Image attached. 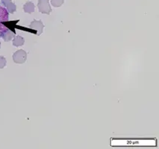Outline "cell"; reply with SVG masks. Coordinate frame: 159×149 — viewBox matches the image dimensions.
Wrapping results in <instances>:
<instances>
[{
  "label": "cell",
  "instance_id": "52a82bcc",
  "mask_svg": "<svg viewBox=\"0 0 159 149\" xmlns=\"http://www.w3.org/2000/svg\"><path fill=\"white\" fill-rule=\"evenodd\" d=\"M6 7H7V10H8V11L10 13V14H14V13L16 11V5L13 2L9 3V4L7 5Z\"/></svg>",
  "mask_w": 159,
  "mask_h": 149
},
{
  "label": "cell",
  "instance_id": "3957f363",
  "mask_svg": "<svg viewBox=\"0 0 159 149\" xmlns=\"http://www.w3.org/2000/svg\"><path fill=\"white\" fill-rule=\"evenodd\" d=\"M29 28L31 29H34V30H36L38 32L37 34L39 36L43 33L44 25L41 20H33L31 23L30 25H29Z\"/></svg>",
  "mask_w": 159,
  "mask_h": 149
},
{
  "label": "cell",
  "instance_id": "9c48e42d",
  "mask_svg": "<svg viewBox=\"0 0 159 149\" xmlns=\"http://www.w3.org/2000/svg\"><path fill=\"white\" fill-rule=\"evenodd\" d=\"M6 58L3 56H0V69H3L6 66Z\"/></svg>",
  "mask_w": 159,
  "mask_h": 149
},
{
  "label": "cell",
  "instance_id": "8992f818",
  "mask_svg": "<svg viewBox=\"0 0 159 149\" xmlns=\"http://www.w3.org/2000/svg\"><path fill=\"white\" fill-rule=\"evenodd\" d=\"M14 37V34L11 31H7L2 34V38L4 39L5 41H10Z\"/></svg>",
  "mask_w": 159,
  "mask_h": 149
},
{
  "label": "cell",
  "instance_id": "ba28073f",
  "mask_svg": "<svg viewBox=\"0 0 159 149\" xmlns=\"http://www.w3.org/2000/svg\"><path fill=\"white\" fill-rule=\"evenodd\" d=\"M64 0H51V4L52 6L55 7V8H58L61 7L64 4Z\"/></svg>",
  "mask_w": 159,
  "mask_h": 149
},
{
  "label": "cell",
  "instance_id": "277c9868",
  "mask_svg": "<svg viewBox=\"0 0 159 149\" xmlns=\"http://www.w3.org/2000/svg\"><path fill=\"white\" fill-rule=\"evenodd\" d=\"M35 6L34 3L31 2H27L23 6V10L27 14H32L33 12L34 11Z\"/></svg>",
  "mask_w": 159,
  "mask_h": 149
},
{
  "label": "cell",
  "instance_id": "7a4b0ae2",
  "mask_svg": "<svg viewBox=\"0 0 159 149\" xmlns=\"http://www.w3.org/2000/svg\"><path fill=\"white\" fill-rule=\"evenodd\" d=\"M38 8L39 11L41 14L49 15L52 12V8L49 5V0H38Z\"/></svg>",
  "mask_w": 159,
  "mask_h": 149
},
{
  "label": "cell",
  "instance_id": "8fae6325",
  "mask_svg": "<svg viewBox=\"0 0 159 149\" xmlns=\"http://www.w3.org/2000/svg\"><path fill=\"white\" fill-rule=\"evenodd\" d=\"M0 48H1V43H0Z\"/></svg>",
  "mask_w": 159,
  "mask_h": 149
},
{
  "label": "cell",
  "instance_id": "6da1fadb",
  "mask_svg": "<svg viewBox=\"0 0 159 149\" xmlns=\"http://www.w3.org/2000/svg\"><path fill=\"white\" fill-rule=\"evenodd\" d=\"M27 59V53L26 51L23 50V49H19L14 52L13 55V60L14 63L18 64H24L26 61Z\"/></svg>",
  "mask_w": 159,
  "mask_h": 149
},
{
  "label": "cell",
  "instance_id": "5b68a950",
  "mask_svg": "<svg viewBox=\"0 0 159 149\" xmlns=\"http://www.w3.org/2000/svg\"><path fill=\"white\" fill-rule=\"evenodd\" d=\"M25 43V40H24L23 37H20L19 35L14 36V37L13 38V45L14 46H21L23 44Z\"/></svg>",
  "mask_w": 159,
  "mask_h": 149
},
{
  "label": "cell",
  "instance_id": "30bf717a",
  "mask_svg": "<svg viewBox=\"0 0 159 149\" xmlns=\"http://www.w3.org/2000/svg\"><path fill=\"white\" fill-rule=\"evenodd\" d=\"M2 3L5 5V6H7V5L9 4L10 2H11V0H1Z\"/></svg>",
  "mask_w": 159,
  "mask_h": 149
}]
</instances>
